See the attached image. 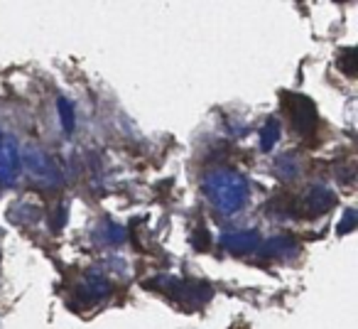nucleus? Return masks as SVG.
I'll return each mask as SVG.
<instances>
[{
  "instance_id": "f257e3e1",
  "label": "nucleus",
  "mask_w": 358,
  "mask_h": 329,
  "mask_svg": "<svg viewBox=\"0 0 358 329\" xmlns=\"http://www.w3.org/2000/svg\"><path fill=\"white\" fill-rule=\"evenodd\" d=\"M201 192L221 214H236L250 200V185L241 172L231 167H216L201 177Z\"/></svg>"
},
{
  "instance_id": "f03ea898",
  "label": "nucleus",
  "mask_w": 358,
  "mask_h": 329,
  "mask_svg": "<svg viewBox=\"0 0 358 329\" xmlns=\"http://www.w3.org/2000/svg\"><path fill=\"white\" fill-rule=\"evenodd\" d=\"M22 167L27 170V175L42 187H59L62 185V172L57 167V162L52 160V155L40 145H25V150H20Z\"/></svg>"
},
{
  "instance_id": "7ed1b4c3",
  "label": "nucleus",
  "mask_w": 358,
  "mask_h": 329,
  "mask_svg": "<svg viewBox=\"0 0 358 329\" xmlns=\"http://www.w3.org/2000/svg\"><path fill=\"white\" fill-rule=\"evenodd\" d=\"M287 111L297 133H314V128H317V108H314V104L307 96H287Z\"/></svg>"
},
{
  "instance_id": "20e7f679",
  "label": "nucleus",
  "mask_w": 358,
  "mask_h": 329,
  "mask_svg": "<svg viewBox=\"0 0 358 329\" xmlns=\"http://www.w3.org/2000/svg\"><path fill=\"white\" fill-rule=\"evenodd\" d=\"M20 145H17V140L13 135H6V140H3V160H0V180L6 182V185H13L20 177Z\"/></svg>"
},
{
  "instance_id": "39448f33",
  "label": "nucleus",
  "mask_w": 358,
  "mask_h": 329,
  "mask_svg": "<svg viewBox=\"0 0 358 329\" xmlns=\"http://www.w3.org/2000/svg\"><path fill=\"white\" fill-rule=\"evenodd\" d=\"M302 204L309 216L324 214V211H329L334 204H336V192L327 185H312L307 190V195H304Z\"/></svg>"
},
{
  "instance_id": "423d86ee",
  "label": "nucleus",
  "mask_w": 358,
  "mask_h": 329,
  "mask_svg": "<svg viewBox=\"0 0 358 329\" xmlns=\"http://www.w3.org/2000/svg\"><path fill=\"white\" fill-rule=\"evenodd\" d=\"M260 244H263V241H260V234L253 229L231 231V234L221 236V246H224L226 251H231V253H250V251H255Z\"/></svg>"
},
{
  "instance_id": "0eeeda50",
  "label": "nucleus",
  "mask_w": 358,
  "mask_h": 329,
  "mask_svg": "<svg viewBox=\"0 0 358 329\" xmlns=\"http://www.w3.org/2000/svg\"><path fill=\"white\" fill-rule=\"evenodd\" d=\"M258 248L263 258H289V255L297 253L299 246H297V241L289 239V236H275V239L260 244Z\"/></svg>"
},
{
  "instance_id": "6e6552de",
  "label": "nucleus",
  "mask_w": 358,
  "mask_h": 329,
  "mask_svg": "<svg viewBox=\"0 0 358 329\" xmlns=\"http://www.w3.org/2000/svg\"><path fill=\"white\" fill-rule=\"evenodd\" d=\"M280 133H282V125H280L278 118H268V120H265V125L260 128V150L270 153V150L278 145Z\"/></svg>"
},
{
  "instance_id": "1a4fd4ad",
  "label": "nucleus",
  "mask_w": 358,
  "mask_h": 329,
  "mask_svg": "<svg viewBox=\"0 0 358 329\" xmlns=\"http://www.w3.org/2000/svg\"><path fill=\"white\" fill-rule=\"evenodd\" d=\"M108 293H110V283L103 278V275L91 273L89 278H86V283H84V295H86V298L101 300V298H106Z\"/></svg>"
},
{
  "instance_id": "9d476101",
  "label": "nucleus",
  "mask_w": 358,
  "mask_h": 329,
  "mask_svg": "<svg viewBox=\"0 0 358 329\" xmlns=\"http://www.w3.org/2000/svg\"><path fill=\"white\" fill-rule=\"evenodd\" d=\"M57 108H59L62 130H64L66 135H71V133H74V128H76V111H74V106H71L69 99H59V101H57Z\"/></svg>"
},
{
  "instance_id": "9b49d317",
  "label": "nucleus",
  "mask_w": 358,
  "mask_h": 329,
  "mask_svg": "<svg viewBox=\"0 0 358 329\" xmlns=\"http://www.w3.org/2000/svg\"><path fill=\"white\" fill-rule=\"evenodd\" d=\"M275 172H278V177H282V180H292L299 172V162L294 160V155H280V158L275 160Z\"/></svg>"
},
{
  "instance_id": "f8f14e48",
  "label": "nucleus",
  "mask_w": 358,
  "mask_h": 329,
  "mask_svg": "<svg viewBox=\"0 0 358 329\" xmlns=\"http://www.w3.org/2000/svg\"><path fill=\"white\" fill-rule=\"evenodd\" d=\"M101 234L106 236V241H108V244H120V241L125 239V229H123V226H118V224H106L103 229H101Z\"/></svg>"
},
{
  "instance_id": "ddd939ff",
  "label": "nucleus",
  "mask_w": 358,
  "mask_h": 329,
  "mask_svg": "<svg viewBox=\"0 0 358 329\" xmlns=\"http://www.w3.org/2000/svg\"><path fill=\"white\" fill-rule=\"evenodd\" d=\"M353 226H356V211L348 209L346 216H343V221L338 224V234H348V231H353Z\"/></svg>"
},
{
  "instance_id": "4468645a",
  "label": "nucleus",
  "mask_w": 358,
  "mask_h": 329,
  "mask_svg": "<svg viewBox=\"0 0 358 329\" xmlns=\"http://www.w3.org/2000/svg\"><path fill=\"white\" fill-rule=\"evenodd\" d=\"M341 66H343V71H346V74H353V71H356V52H353V50L343 52Z\"/></svg>"
},
{
  "instance_id": "2eb2a0df",
  "label": "nucleus",
  "mask_w": 358,
  "mask_h": 329,
  "mask_svg": "<svg viewBox=\"0 0 358 329\" xmlns=\"http://www.w3.org/2000/svg\"><path fill=\"white\" fill-rule=\"evenodd\" d=\"M3 140H6V133H0V160H3Z\"/></svg>"
}]
</instances>
